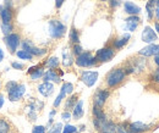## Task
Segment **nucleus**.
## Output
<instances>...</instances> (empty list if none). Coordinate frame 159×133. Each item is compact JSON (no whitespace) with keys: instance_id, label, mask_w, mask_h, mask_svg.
I'll return each instance as SVG.
<instances>
[{"instance_id":"nucleus-1","label":"nucleus","mask_w":159,"mask_h":133,"mask_svg":"<svg viewBox=\"0 0 159 133\" xmlns=\"http://www.w3.org/2000/svg\"><path fill=\"white\" fill-rule=\"evenodd\" d=\"M125 77H126V73H125L124 69L118 67V69L111 70L107 75V77H105V83H107V86L109 88H116L119 84H121L124 82Z\"/></svg>"},{"instance_id":"nucleus-2","label":"nucleus","mask_w":159,"mask_h":133,"mask_svg":"<svg viewBox=\"0 0 159 133\" xmlns=\"http://www.w3.org/2000/svg\"><path fill=\"white\" fill-rule=\"evenodd\" d=\"M66 33V26L60 22L59 20H50L49 21V34L54 39H60Z\"/></svg>"},{"instance_id":"nucleus-3","label":"nucleus","mask_w":159,"mask_h":133,"mask_svg":"<svg viewBox=\"0 0 159 133\" xmlns=\"http://www.w3.org/2000/svg\"><path fill=\"white\" fill-rule=\"evenodd\" d=\"M4 43L7 48V50L10 51V54H15L21 44V36L16 32H12L4 37Z\"/></svg>"},{"instance_id":"nucleus-4","label":"nucleus","mask_w":159,"mask_h":133,"mask_svg":"<svg viewBox=\"0 0 159 133\" xmlns=\"http://www.w3.org/2000/svg\"><path fill=\"white\" fill-rule=\"evenodd\" d=\"M75 64L79 67H93L97 65V60L96 57L92 55V53L89 51H83L81 53L79 56H76Z\"/></svg>"},{"instance_id":"nucleus-5","label":"nucleus","mask_w":159,"mask_h":133,"mask_svg":"<svg viewBox=\"0 0 159 133\" xmlns=\"http://www.w3.org/2000/svg\"><path fill=\"white\" fill-rule=\"evenodd\" d=\"M21 48L28 53H31L33 56L36 57H42L47 54V50L45 49H42L34 45V43L31 40V39H25V40H21Z\"/></svg>"},{"instance_id":"nucleus-6","label":"nucleus","mask_w":159,"mask_h":133,"mask_svg":"<svg viewBox=\"0 0 159 133\" xmlns=\"http://www.w3.org/2000/svg\"><path fill=\"white\" fill-rule=\"evenodd\" d=\"M93 126L100 133H116V125L111 121H99L97 118H93Z\"/></svg>"},{"instance_id":"nucleus-7","label":"nucleus","mask_w":159,"mask_h":133,"mask_svg":"<svg viewBox=\"0 0 159 133\" xmlns=\"http://www.w3.org/2000/svg\"><path fill=\"white\" fill-rule=\"evenodd\" d=\"M115 56V49L113 47H105V48H102L99 49L97 53H96V60L97 62H109L110 60H113V57Z\"/></svg>"},{"instance_id":"nucleus-8","label":"nucleus","mask_w":159,"mask_h":133,"mask_svg":"<svg viewBox=\"0 0 159 133\" xmlns=\"http://www.w3.org/2000/svg\"><path fill=\"white\" fill-rule=\"evenodd\" d=\"M98 79V72L96 71H83L81 73V81L87 86V87H92Z\"/></svg>"},{"instance_id":"nucleus-9","label":"nucleus","mask_w":159,"mask_h":133,"mask_svg":"<svg viewBox=\"0 0 159 133\" xmlns=\"http://www.w3.org/2000/svg\"><path fill=\"white\" fill-rule=\"evenodd\" d=\"M109 95H110L109 91H107V89H98L96 92L94 96H93L94 105L96 106H99V108H103L104 104H105V101H107V99L109 98Z\"/></svg>"},{"instance_id":"nucleus-10","label":"nucleus","mask_w":159,"mask_h":133,"mask_svg":"<svg viewBox=\"0 0 159 133\" xmlns=\"http://www.w3.org/2000/svg\"><path fill=\"white\" fill-rule=\"evenodd\" d=\"M26 93V86L25 84H17V87L11 91L10 93H7L9 95V100L10 101H19L22 99V96Z\"/></svg>"},{"instance_id":"nucleus-11","label":"nucleus","mask_w":159,"mask_h":133,"mask_svg":"<svg viewBox=\"0 0 159 133\" xmlns=\"http://www.w3.org/2000/svg\"><path fill=\"white\" fill-rule=\"evenodd\" d=\"M159 54V44H149L147 45L146 48L141 49L139 51V55L141 56H144V57H148V56H156Z\"/></svg>"},{"instance_id":"nucleus-12","label":"nucleus","mask_w":159,"mask_h":133,"mask_svg":"<svg viewBox=\"0 0 159 133\" xmlns=\"http://www.w3.org/2000/svg\"><path fill=\"white\" fill-rule=\"evenodd\" d=\"M157 38H158L157 37V33L153 31L152 27H149V26L144 27V29L142 32V42L148 43V44H152V43H154L157 40Z\"/></svg>"},{"instance_id":"nucleus-13","label":"nucleus","mask_w":159,"mask_h":133,"mask_svg":"<svg viewBox=\"0 0 159 133\" xmlns=\"http://www.w3.org/2000/svg\"><path fill=\"white\" fill-rule=\"evenodd\" d=\"M14 19V9L4 7V5L0 6V20L2 23H11Z\"/></svg>"},{"instance_id":"nucleus-14","label":"nucleus","mask_w":159,"mask_h":133,"mask_svg":"<svg viewBox=\"0 0 159 133\" xmlns=\"http://www.w3.org/2000/svg\"><path fill=\"white\" fill-rule=\"evenodd\" d=\"M125 21H126V28H127V31L135 32L137 29V27H139L141 20H139V17L137 15H130Z\"/></svg>"},{"instance_id":"nucleus-15","label":"nucleus","mask_w":159,"mask_h":133,"mask_svg":"<svg viewBox=\"0 0 159 133\" xmlns=\"http://www.w3.org/2000/svg\"><path fill=\"white\" fill-rule=\"evenodd\" d=\"M38 92L43 96H50L54 92V84L50 83V82H43L42 84L38 86Z\"/></svg>"},{"instance_id":"nucleus-16","label":"nucleus","mask_w":159,"mask_h":133,"mask_svg":"<svg viewBox=\"0 0 159 133\" xmlns=\"http://www.w3.org/2000/svg\"><path fill=\"white\" fill-rule=\"evenodd\" d=\"M127 127H129V131L131 133L146 132V131L149 128L148 125H144V123H142V122H132V123H129Z\"/></svg>"},{"instance_id":"nucleus-17","label":"nucleus","mask_w":159,"mask_h":133,"mask_svg":"<svg viewBox=\"0 0 159 133\" xmlns=\"http://www.w3.org/2000/svg\"><path fill=\"white\" fill-rule=\"evenodd\" d=\"M42 78H43V82H50V81H53L55 83H60L61 82L60 76L55 72V70H48V71H45Z\"/></svg>"},{"instance_id":"nucleus-18","label":"nucleus","mask_w":159,"mask_h":133,"mask_svg":"<svg viewBox=\"0 0 159 133\" xmlns=\"http://www.w3.org/2000/svg\"><path fill=\"white\" fill-rule=\"evenodd\" d=\"M124 10L129 15H137L141 12V7L137 6L136 4L131 2V1H125L124 2Z\"/></svg>"},{"instance_id":"nucleus-19","label":"nucleus","mask_w":159,"mask_h":133,"mask_svg":"<svg viewBox=\"0 0 159 133\" xmlns=\"http://www.w3.org/2000/svg\"><path fill=\"white\" fill-rule=\"evenodd\" d=\"M129 39H130V34H129V33H127V34H124L121 38L115 39V40L113 42V48L116 49V50H119V49H121V48H124V47L127 44Z\"/></svg>"},{"instance_id":"nucleus-20","label":"nucleus","mask_w":159,"mask_h":133,"mask_svg":"<svg viewBox=\"0 0 159 133\" xmlns=\"http://www.w3.org/2000/svg\"><path fill=\"white\" fill-rule=\"evenodd\" d=\"M84 114L83 111V100H79L77 104L75 105V108L72 109V116L75 120H80Z\"/></svg>"},{"instance_id":"nucleus-21","label":"nucleus","mask_w":159,"mask_h":133,"mask_svg":"<svg viewBox=\"0 0 159 133\" xmlns=\"http://www.w3.org/2000/svg\"><path fill=\"white\" fill-rule=\"evenodd\" d=\"M79 99V95L77 94H74V95H70L67 99H66V103H65V111H70L75 108V105L77 104V100Z\"/></svg>"},{"instance_id":"nucleus-22","label":"nucleus","mask_w":159,"mask_h":133,"mask_svg":"<svg viewBox=\"0 0 159 133\" xmlns=\"http://www.w3.org/2000/svg\"><path fill=\"white\" fill-rule=\"evenodd\" d=\"M45 67H48L49 70H54V69H58L59 67V59L57 56H52L49 57L44 64H43Z\"/></svg>"},{"instance_id":"nucleus-23","label":"nucleus","mask_w":159,"mask_h":133,"mask_svg":"<svg viewBox=\"0 0 159 133\" xmlns=\"http://www.w3.org/2000/svg\"><path fill=\"white\" fill-rule=\"evenodd\" d=\"M92 114L94 116V118H97V120H99V121H105L107 120V116L104 114V111H103V109L99 108V106H93V109H92Z\"/></svg>"},{"instance_id":"nucleus-24","label":"nucleus","mask_w":159,"mask_h":133,"mask_svg":"<svg viewBox=\"0 0 159 133\" xmlns=\"http://www.w3.org/2000/svg\"><path fill=\"white\" fill-rule=\"evenodd\" d=\"M69 38H70V42L72 44H79L80 43V34L79 31L72 26L71 29H70V34H69Z\"/></svg>"},{"instance_id":"nucleus-25","label":"nucleus","mask_w":159,"mask_h":133,"mask_svg":"<svg viewBox=\"0 0 159 133\" xmlns=\"http://www.w3.org/2000/svg\"><path fill=\"white\" fill-rule=\"evenodd\" d=\"M15 54H16V56L19 57V59H21V60H27V61H32L33 57H34L31 53H28V51H26V50H23V49L17 50Z\"/></svg>"},{"instance_id":"nucleus-26","label":"nucleus","mask_w":159,"mask_h":133,"mask_svg":"<svg viewBox=\"0 0 159 133\" xmlns=\"http://www.w3.org/2000/svg\"><path fill=\"white\" fill-rule=\"evenodd\" d=\"M11 132V125L7 120L0 118V133H10Z\"/></svg>"},{"instance_id":"nucleus-27","label":"nucleus","mask_w":159,"mask_h":133,"mask_svg":"<svg viewBox=\"0 0 159 133\" xmlns=\"http://www.w3.org/2000/svg\"><path fill=\"white\" fill-rule=\"evenodd\" d=\"M156 9V1L154 0H149L147 4H146V10H147V14H148V19L152 20L153 19V11Z\"/></svg>"},{"instance_id":"nucleus-28","label":"nucleus","mask_w":159,"mask_h":133,"mask_svg":"<svg viewBox=\"0 0 159 133\" xmlns=\"http://www.w3.org/2000/svg\"><path fill=\"white\" fill-rule=\"evenodd\" d=\"M1 32L4 33V36H7V34H10V33H12L14 32V23L11 22V23H2L1 22Z\"/></svg>"},{"instance_id":"nucleus-29","label":"nucleus","mask_w":159,"mask_h":133,"mask_svg":"<svg viewBox=\"0 0 159 133\" xmlns=\"http://www.w3.org/2000/svg\"><path fill=\"white\" fill-rule=\"evenodd\" d=\"M72 64H74V57H72V55L69 54V53H66V51H64L62 53V65L66 66V67H69Z\"/></svg>"},{"instance_id":"nucleus-30","label":"nucleus","mask_w":159,"mask_h":133,"mask_svg":"<svg viewBox=\"0 0 159 133\" xmlns=\"http://www.w3.org/2000/svg\"><path fill=\"white\" fill-rule=\"evenodd\" d=\"M61 89L65 92V94L66 95L72 94V92H74V84H72V83H70V82H65V83L62 84Z\"/></svg>"},{"instance_id":"nucleus-31","label":"nucleus","mask_w":159,"mask_h":133,"mask_svg":"<svg viewBox=\"0 0 159 133\" xmlns=\"http://www.w3.org/2000/svg\"><path fill=\"white\" fill-rule=\"evenodd\" d=\"M43 75H44V69H43V67H40V69H38L37 71H34L33 73H31L30 77H31V79H32V81H37V79L42 78Z\"/></svg>"},{"instance_id":"nucleus-32","label":"nucleus","mask_w":159,"mask_h":133,"mask_svg":"<svg viewBox=\"0 0 159 133\" xmlns=\"http://www.w3.org/2000/svg\"><path fill=\"white\" fill-rule=\"evenodd\" d=\"M127 125L129 123H126V122H122V123L116 125V133H131L129 131Z\"/></svg>"},{"instance_id":"nucleus-33","label":"nucleus","mask_w":159,"mask_h":133,"mask_svg":"<svg viewBox=\"0 0 159 133\" xmlns=\"http://www.w3.org/2000/svg\"><path fill=\"white\" fill-rule=\"evenodd\" d=\"M17 82L16 81H9V82H6V84H5V91H6V93H10L11 91H14L16 87H17Z\"/></svg>"},{"instance_id":"nucleus-34","label":"nucleus","mask_w":159,"mask_h":133,"mask_svg":"<svg viewBox=\"0 0 159 133\" xmlns=\"http://www.w3.org/2000/svg\"><path fill=\"white\" fill-rule=\"evenodd\" d=\"M62 131V125L58 122V123H54L52 127H50V130L48 131V133H61Z\"/></svg>"},{"instance_id":"nucleus-35","label":"nucleus","mask_w":159,"mask_h":133,"mask_svg":"<svg viewBox=\"0 0 159 133\" xmlns=\"http://www.w3.org/2000/svg\"><path fill=\"white\" fill-rule=\"evenodd\" d=\"M65 96H66V94H65V92H64L62 89H60V94L58 95V96H57V99L54 100V104H53V105H54V108H58V106H59L60 103L62 101V99H64Z\"/></svg>"},{"instance_id":"nucleus-36","label":"nucleus","mask_w":159,"mask_h":133,"mask_svg":"<svg viewBox=\"0 0 159 133\" xmlns=\"http://www.w3.org/2000/svg\"><path fill=\"white\" fill-rule=\"evenodd\" d=\"M75 132H77V130L72 125H65L62 127V131H61V133H75Z\"/></svg>"},{"instance_id":"nucleus-37","label":"nucleus","mask_w":159,"mask_h":133,"mask_svg":"<svg viewBox=\"0 0 159 133\" xmlns=\"http://www.w3.org/2000/svg\"><path fill=\"white\" fill-rule=\"evenodd\" d=\"M81 53H83L82 47H81L80 44H74V48H72V54H74V55H76V56H79Z\"/></svg>"},{"instance_id":"nucleus-38","label":"nucleus","mask_w":159,"mask_h":133,"mask_svg":"<svg viewBox=\"0 0 159 133\" xmlns=\"http://www.w3.org/2000/svg\"><path fill=\"white\" fill-rule=\"evenodd\" d=\"M47 132V127L45 126H34L33 128H32V133H45Z\"/></svg>"},{"instance_id":"nucleus-39","label":"nucleus","mask_w":159,"mask_h":133,"mask_svg":"<svg viewBox=\"0 0 159 133\" xmlns=\"http://www.w3.org/2000/svg\"><path fill=\"white\" fill-rule=\"evenodd\" d=\"M11 67L15 69V70H23L25 65L21 64V62H17V61H14V62H11Z\"/></svg>"},{"instance_id":"nucleus-40","label":"nucleus","mask_w":159,"mask_h":133,"mask_svg":"<svg viewBox=\"0 0 159 133\" xmlns=\"http://www.w3.org/2000/svg\"><path fill=\"white\" fill-rule=\"evenodd\" d=\"M43 66H44L43 64H38V65H36V66H32V67H30V69H28L27 73H28V75H31V73H33L34 71H37L38 69H40V67H43Z\"/></svg>"},{"instance_id":"nucleus-41","label":"nucleus","mask_w":159,"mask_h":133,"mask_svg":"<svg viewBox=\"0 0 159 133\" xmlns=\"http://www.w3.org/2000/svg\"><path fill=\"white\" fill-rule=\"evenodd\" d=\"M71 113L70 111H64L62 114H61V118L64 120V121H69V120H71Z\"/></svg>"},{"instance_id":"nucleus-42","label":"nucleus","mask_w":159,"mask_h":133,"mask_svg":"<svg viewBox=\"0 0 159 133\" xmlns=\"http://www.w3.org/2000/svg\"><path fill=\"white\" fill-rule=\"evenodd\" d=\"M4 7H7V9H14V1L12 0H4Z\"/></svg>"},{"instance_id":"nucleus-43","label":"nucleus","mask_w":159,"mask_h":133,"mask_svg":"<svg viewBox=\"0 0 159 133\" xmlns=\"http://www.w3.org/2000/svg\"><path fill=\"white\" fill-rule=\"evenodd\" d=\"M28 117H30L31 121H36V120H37V114H36L33 110H31V111L28 113Z\"/></svg>"},{"instance_id":"nucleus-44","label":"nucleus","mask_w":159,"mask_h":133,"mask_svg":"<svg viewBox=\"0 0 159 133\" xmlns=\"http://www.w3.org/2000/svg\"><path fill=\"white\" fill-rule=\"evenodd\" d=\"M152 79L154 81V82H157V83H159V69L153 73V76H152Z\"/></svg>"},{"instance_id":"nucleus-45","label":"nucleus","mask_w":159,"mask_h":133,"mask_svg":"<svg viewBox=\"0 0 159 133\" xmlns=\"http://www.w3.org/2000/svg\"><path fill=\"white\" fill-rule=\"evenodd\" d=\"M120 4H121L120 0H110V6L111 7H116V6H119Z\"/></svg>"},{"instance_id":"nucleus-46","label":"nucleus","mask_w":159,"mask_h":133,"mask_svg":"<svg viewBox=\"0 0 159 133\" xmlns=\"http://www.w3.org/2000/svg\"><path fill=\"white\" fill-rule=\"evenodd\" d=\"M64 1H65V0H55V6H57V9H60V7L62 6Z\"/></svg>"},{"instance_id":"nucleus-47","label":"nucleus","mask_w":159,"mask_h":133,"mask_svg":"<svg viewBox=\"0 0 159 133\" xmlns=\"http://www.w3.org/2000/svg\"><path fill=\"white\" fill-rule=\"evenodd\" d=\"M154 11H156V16H157V20L159 21V2H158V5H157V7L154 9Z\"/></svg>"},{"instance_id":"nucleus-48","label":"nucleus","mask_w":159,"mask_h":133,"mask_svg":"<svg viewBox=\"0 0 159 133\" xmlns=\"http://www.w3.org/2000/svg\"><path fill=\"white\" fill-rule=\"evenodd\" d=\"M2 105H4V95L0 94V109L2 108Z\"/></svg>"},{"instance_id":"nucleus-49","label":"nucleus","mask_w":159,"mask_h":133,"mask_svg":"<svg viewBox=\"0 0 159 133\" xmlns=\"http://www.w3.org/2000/svg\"><path fill=\"white\" fill-rule=\"evenodd\" d=\"M154 64H156V65H157V66L159 67V54L154 56Z\"/></svg>"},{"instance_id":"nucleus-50","label":"nucleus","mask_w":159,"mask_h":133,"mask_svg":"<svg viewBox=\"0 0 159 133\" xmlns=\"http://www.w3.org/2000/svg\"><path fill=\"white\" fill-rule=\"evenodd\" d=\"M4 60V51L1 50V48H0V62Z\"/></svg>"},{"instance_id":"nucleus-51","label":"nucleus","mask_w":159,"mask_h":133,"mask_svg":"<svg viewBox=\"0 0 159 133\" xmlns=\"http://www.w3.org/2000/svg\"><path fill=\"white\" fill-rule=\"evenodd\" d=\"M55 114H57V111H55V110L50 111V115H49V117H50V118H53V116H55Z\"/></svg>"},{"instance_id":"nucleus-52","label":"nucleus","mask_w":159,"mask_h":133,"mask_svg":"<svg viewBox=\"0 0 159 133\" xmlns=\"http://www.w3.org/2000/svg\"><path fill=\"white\" fill-rule=\"evenodd\" d=\"M156 31L158 32V34H159V23H158V22L156 23Z\"/></svg>"},{"instance_id":"nucleus-53","label":"nucleus","mask_w":159,"mask_h":133,"mask_svg":"<svg viewBox=\"0 0 159 133\" xmlns=\"http://www.w3.org/2000/svg\"><path fill=\"white\" fill-rule=\"evenodd\" d=\"M84 128H86V127H84V126H83V125H82V126H81V127H80V130H81V131H84Z\"/></svg>"},{"instance_id":"nucleus-54","label":"nucleus","mask_w":159,"mask_h":133,"mask_svg":"<svg viewBox=\"0 0 159 133\" xmlns=\"http://www.w3.org/2000/svg\"><path fill=\"white\" fill-rule=\"evenodd\" d=\"M154 1H156V4H158L159 2V0H154Z\"/></svg>"},{"instance_id":"nucleus-55","label":"nucleus","mask_w":159,"mask_h":133,"mask_svg":"<svg viewBox=\"0 0 159 133\" xmlns=\"http://www.w3.org/2000/svg\"><path fill=\"white\" fill-rule=\"evenodd\" d=\"M99 1H107V0H99Z\"/></svg>"},{"instance_id":"nucleus-56","label":"nucleus","mask_w":159,"mask_h":133,"mask_svg":"<svg viewBox=\"0 0 159 133\" xmlns=\"http://www.w3.org/2000/svg\"><path fill=\"white\" fill-rule=\"evenodd\" d=\"M0 88H1V83H0Z\"/></svg>"},{"instance_id":"nucleus-57","label":"nucleus","mask_w":159,"mask_h":133,"mask_svg":"<svg viewBox=\"0 0 159 133\" xmlns=\"http://www.w3.org/2000/svg\"><path fill=\"white\" fill-rule=\"evenodd\" d=\"M17 1H20V0H17Z\"/></svg>"},{"instance_id":"nucleus-58","label":"nucleus","mask_w":159,"mask_h":133,"mask_svg":"<svg viewBox=\"0 0 159 133\" xmlns=\"http://www.w3.org/2000/svg\"><path fill=\"white\" fill-rule=\"evenodd\" d=\"M75 133H77V132H75Z\"/></svg>"},{"instance_id":"nucleus-59","label":"nucleus","mask_w":159,"mask_h":133,"mask_svg":"<svg viewBox=\"0 0 159 133\" xmlns=\"http://www.w3.org/2000/svg\"><path fill=\"white\" fill-rule=\"evenodd\" d=\"M10 133H11V132H10Z\"/></svg>"}]
</instances>
